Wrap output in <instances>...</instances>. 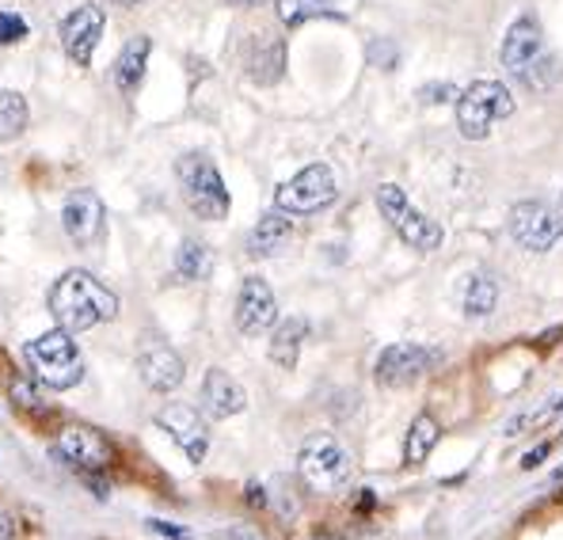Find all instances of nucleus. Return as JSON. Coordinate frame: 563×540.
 <instances>
[{"label":"nucleus","instance_id":"0eeeda50","mask_svg":"<svg viewBox=\"0 0 563 540\" xmlns=\"http://www.w3.org/2000/svg\"><path fill=\"white\" fill-rule=\"evenodd\" d=\"M27 362H31V370H35V377L46 381L49 388H73L85 377L80 351L65 331H49V335L27 343Z\"/></svg>","mask_w":563,"mask_h":540},{"label":"nucleus","instance_id":"a211bd4d","mask_svg":"<svg viewBox=\"0 0 563 540\" xmlns=\"http://www.w3.org/2000/svg\"><path fill=\"white\" fill-rule=\"evenodd\" d=\"M244 65H247V73H252V80H260V85H275V80L282 77V65H286V49H282V43L275 35L255 31V38L247 43Z\"/></svg>","mask_w":563,"mask_h":540},{"label":"nucleus","instance_id":"7c9ffc66","mask_svg":"<svg viewBox=\"0 0 563 540\" xmlns=\"http://www.w3.org/2000/svg\"><path fill=\"white\" fill-rule=\"evenodd\" d=\"M229 540H267L260 533V529H252V526H236L233 533H229Z\"/></svg>","mask_w":563,"mask_h":540},{"label":"nucleus","instance_id":"2f4dec72","mask_svg":"<svg viewBox=\"0 0 563 540\" xmlns=\"http://www.w3.org/2000/svg\"><path fill=\"white\" fill-rule=\"evenodd\" d=\"M247 498H252V506H267V495H263V487H260V484L247 487Z\"/></svg>","mask_w":563,"mask_h":540},{"label":"nucleus","instance_id":"dca6fc26","mask_svg":"<svg viewBox=\"0 0 563 540\" xmlns=\"http://www.w3.org/2000/svg\"><path fill=\"white\" fill-rule=\"evenodd\" d=\"M62 225L77 244H92V240L103 232V202L92 190H73L62 206Z\"/></svg>","mask_w":563,"mask_h":540},{"label":"nucleus","instance_id":"20e7f679","mask_svg":"<svg viewBox=\"0 0 563 540\" xmlns=\"http://www.w3.org/2000/svg\"><path fill=\"white\" fill-rule=\"evenodd\" d=\"M297 472H301V480H305L309 492L335 495L351 484L354 461H351V453L335 442V438L317 434L301 445V453H297Z\"/></svg>","mask_w":563,"mask_h":540},{"label":"nucleus","instance_id":"39448f33","mask_svg":"<svg viewBox=\"0 0 563 540\" xmlns=\"http://www.w3.org/2000/svg\"><path fill=\"white\" fill-rule=\"evenodd\" d=\"M515 114V96L499 80H476L457 99V126L468 141H484L495 122Z\"/></svg>","mask_w":563,"mask_h":540},{"label":"nucleus","instance_id":"f3484780","mask_svg":"<svg viewBox=\"0 0 563 540\" xmlns=\"http://www.w3.org/2000/svg\"><path fill=\"white\" fill-rule=\"evenodd\" d=\"M202 404L213 419H229V415H240L247 404V393L236 385V377H229L225 370H210L202 381Z\"/></svg>","mask_w":563,"mask_h":540},{"label":"nucleus","instance_id":"f257e3e1","mask_svg":"<svg viewBox=\"0 0 563 540\" xmlns=\"http://www.w3.org/2000/svg\"><path fill=\"white\" fill-rule=\"evenodd\" d=\"M49 312H54V320L62 323L65 331H88V328H96V323L114 320L119 297L88 271H69L49 289Z\"/></svg>","mask_w":563,"mask_h":540},{"label":"nucleus","instance_id":"c756f323","mask_svg":"<svg viewBox=\"0 0 563 540\" xmlns=\"http://www.w3.org/2000/svg\"><path fill=\"white\" fill-rule=\"evenodd\" d=\"M0 540H15V518L8 510H0Z\"/></svg>","mask_w":563,"mask_h":540},{"label":"nucleus","instance_id":"f8f14e48","mask_svg":"<svg viewBox=\"0 0 563 540\" xmlns=\"http://www.w3.org/2000/svg\"><path fill=\"white\" fill-rule=\"evenodd\" d=\"M57 456H65V464H73V469H80V472H103L107 464L114 461V450L99 430L69 427L57 438Z\"/></svg>","mask_w":563,"mask_h":540},{"label":"nucleus","instance_id":"423d86ee","mask_svg":"<svg viewBox=\"0 0 563 540\" xmlns=\"http://www.w3.org/2000/svg\"><path fill=\"white\" fill-rule=\"evenodd\" d=\"M377 206H380V213H385V221L400 232V240L408 247H416V252H438V247H442V240H445L442 225H438L434 218H427L422 210H416L396 183H380Z\"/></svg>","mask_w":563,"mask_h":540},{"label":"nucleus","instance_id":"412c9836","mask_svg":"<svg viewBox=\"0 0 563 540\" xmlns=\"http://www.w3.org/2000/svg\"><path fill=\"white\" fill-rule=\"evenodd\" d=\"M495 305H499V282L492 274H472L465 286V316L484 320V316L495 312Z\"/></svg>","mask_w":563,"mask_h":540},{"label":"nucleus","instance_id":"f704fd0d","mask_svg":"<svg viewBox=\"0 0 563 540\" xmlns=\"http://www.w3.org/2000/svg\"><path fill=\"white\" fill-rule=\"evenodd\" d=\"M324 4H346V0H324Z\"/></svg>","mask_w":563,"mask_h":540},{"label":"nucleus","instance_id":"c85d7f7f","mask_svg":"<svg viewBox=\"0 0 563 540\" xmlns=\"http://www.w3.org/2000/svg\"><path fill=\"white\" fill-rule=\"evenodd\" d=\"M549 453H552V445H549V442H541L537 450H529L526 456H521V469H537V464H541Z\"/></svg>","mask_w":563,"mask_h":540},{"label":"nucleus","instance_id":"cd10ccee","mask_svg":"<svg viewBox=\"0 0 563 540\" xmlns=\"http://www.w3.org/2000/svg\"><path fill=\"white\" fill-rule=\"evenodd\" d=\"M148 529L153 533H161V537H168V540H195V533L190 529H184V526H172V521H148Z\"/></svg>","mask_w":563,"mask_h":540},{"label":"nucleus","instance_id":"473e14b6","mask_svg":"<svg viewBox=\"0 0 563 540\" xmlns=\"http://www.w3.org/2000/svg\"><path fill=\"white\" fill-rule=\"evenodd\" d=\"M233 4H267V0H233Z\"/></svg>","mask_w":563,"mask_h":540},{"label":"nucleus","instance_id":"b1692460","mask_svg":"<svg viewBox=\"0 0 563 540\" xmlns=\"http://www.w3.org/2000/svg\"><path fill=\"white\" fill-rule=\"evenodd\" d=\"M176 271H179V278H187V282H202L206 274L213 271L210 247H206L202 240H184L176 252Z\"/></svg>","mask_w":563,"mask_h":540},{"label":"nucleus","instance_id":"7ed1b4c3","mask_svg":"<svg viewBox=\"0 0 563 540\" xmlns=\"http://www.w3.org/2000/svg\"><path fill=\"white\" fill-rule=\"evenodd\" d=\"M176 176L184 187V202L198 218L206 221H221L229 213V190L221 172L213 168V161L206 153H187L176 161Z\"/></svg>","mask_w":563,"mask_h":540},{"label":"nucleus","instance_id":"6ab92c4d","mask_svg":"<svg viewBox=\"0 0 563 540\" xmlns=\"http://www.w3.org/2000/svg\"><path fill=\"white\" fill-rule=\"evenodd\" d=\"M148 49H153V43H148L145 35L130 38V43L122 46L119 62H114V85H119L122 91H134L141 85L145 65H148Z\"/></svg>","mask_w":563,"mask_h":540},{"label":"nucleus","instance_id":"5701e85b","mask_svg":"<svg viewBox=\"0 0 563 540\" xmlns=\"http://www.w3.org/2000/svg\"><path fill=\"white\" fill-rule=\"evenodd\" d=\"M438 438H442L438 422L430 419V415H419V419L411 422V430H408V442H404V461H408V464H422L430 456V450L438 445Z\"/></svg>","mask_w":563,"mask_h":540},{"label":"nucleus","instance_id":"f03ea898","mask_svg":"<svg viewBox=\"0 0 563 540\" xmlns=\"http://www.w3.org/2000/svg\"><path fill=\"white\" fill-rule=\"evenodd\" d=\"M499 57H503V69H507L515 80H521L526 88L544 91V88L556 85V77H560L556 57H552V49L544 46L541 27H537V20H529V15H521V20L510 23Z\"/></svg>","mask_w":563,"mask_h":540},{"label":"nucleus","instance_id":"ddd939ff","mask_svg":"<svg viewBox=\"0 0 563 540\" xmlns=\"http://www.w3.org/2000/svg\"><path fill=\"white\" fill-rule=\"evenodd\" d=\"M275 320H278V301L271 294V286L263 278H247L236 297V328L244 335H263V331L275 328Z\"/></svg>","mask_w":563,"mask_h":540},{"label":"nucleus","instance_id":"1a4fd4ad","mask_svg":"<svg viewBox=\"0 0 563 540\" xmlns=\"http://www.w3.org/2000/svg\"><path fill=\"white\" fill-rule=\"evenodd\" d=\"M510 236L526 252H549L563 240V210L549 202H518L510 210Z\"/></svg>","mask_w":563,"mask_h":540},{"label":"nucleus","instance_id":"4be33fe9","mask_svg":"<svg viewBox=\"0 0 563 540\" xmlns=\"http://www.w3.org/2000/svg\"><path fill=\"white\" fill-rule=\"evenodd\" d=\"M301 339H305V323L301 320L278 323L275 339H271V362L282 365V370H294L297 354H301Z\"/></svg>","mask_w":563,"mask_h":540},{"label":"nucleus","instance_id":"4468645a","mask_svg":"<svg viewBox=\"0 0 563 540\" xmlns=\"http://www.w3.org/2000/svg\"><path fill=\"white\" fill-rule=\"evenodd\" d=\"M137 373L153 393H172V388L184 385L187 370H184V359L172 351L168 343H145L137 354Z\"/></svg>","mask_w":563,"mask_h":540},{"label":"nucleus","instance_id":"9d476101","mask_svg":"<svg viewBox=\"0 0 563 540\" xmlns=\"http://www.w3.org/2000/svg\"><path fill=\"white\" fill-rule=\"evenodd\" d=\"M442 362V351H430V346L419 343H393L380 351L377 359V385L385 388H404L411 381H419L422 373H430L434 365Z\"/></svg>","mask_w":563,"mask_h":540},{"label":"nucleus","instance_id":"6e6552de","mask_svg":"<svg viewBox=\"0 0 563 540\" xmlns=\"http://www.w3.org/2000/svg\"><path fill=\"white\" fill-rule=\"evenodd\" d=\"M335 195H339V187L328 164H309V168H301L289 183H282L275 206L282 213H317L335 202Z\"/></svg>","mask_w":563,"mask_h":540},{"label":"nucleus","instance_id":"a878e982","mask_svg":"<svg viewBox=\"0 0 563 540\" xmlns=\"http://www.w3.org/2000/svg\"><path fill=\"white\" fill-rule=\"evenodd\" d=\"M8 393H12L15 407H23V411H43V393H38L35 381H31L27 373H15Z\"/></svg>","mask_w":563,"mask_h":540},{"label":"nucleus","instance_id":"bb28decb","mask_svg":"<svg viewBox=\"0 0 563 540\" xmlns=\"http://www.w3.org/2000/svg\"><path fill=\"white\" fill-rule=\"evenodd\" d=\"M23 35H27V23H23V15H15V12H0V46L20 43Z\"/></svg>","mask_w":563,"mask_h":540},{"label":"nucleus","instance_id":"393cba45","mask_svg":"<svg viewBox=\"0 0 563 540\" xmlns=\"http://www.w3.org/2000/svg\"><path fill=\"white\" fill-rule=\"evenodd\" d=\"M23 126H27V103H23V96L0 88V141L20 137Z\"/></svg>","mask_w":563,"mask_h":540},{"label":"nucleus","instance_id":"72a5a7b5","mask_svg":"<svg viewBox=\"0 0 563 540\" xmlns=\"http://www.w3.org/2000/svg\"><path fill=\"white\" fill-rule=\"evenodd\" d=\"M119 4H130V8H134V4H145V0H119Z\"/></svg>","mask_w":563,"mask_h":540},{"label":"nucleus","instance_id":"9b49d317","mask_svg":"<svg viewBox=\"0 0 563 540\" xmlns=\"http://www.w3.org/2000/svg\"><path fill=\"white\" fill-rule=\"evenodd\" d=\"M156 427L168 430V438L187 453L190 464H202L206 461V450H210V430H206L202 415L195 407H184V404H172L156 415Z\"/></svg>","mask_w":563,"mask_h":540},{"label":"nucleus","instance_id":"2eb2a0df","mask_svg":"<svg viewBox=\"0 0 563 540\" xmlns=\"http://www.w3.org/2000/svg\"><path fill=\"white\" fill-rule=\"evenodd\" d=\"M99 35H103V12L96 4H85L77 12L65 15L62 23V43H65V54L73 57L77 65H88L99 46Z\"/></svg>","mask_w":563,"mask_h":540},{"label":"nucleus","instance_id":"aec40b11","mask_svg":"<svg viewBox=\"0 0 563 540\" xmlns=\"http://www.w3.org/2000/svg\"><path fill=\"white\" fill-rule=\"evenodd\" d=\"M294 236V225H289L286 213H267V218H260V225L252 229V240H247V247H252V255H275L286 240Z\"/></svg>","mask_w":563,"mask_h":540}]
</instances>
